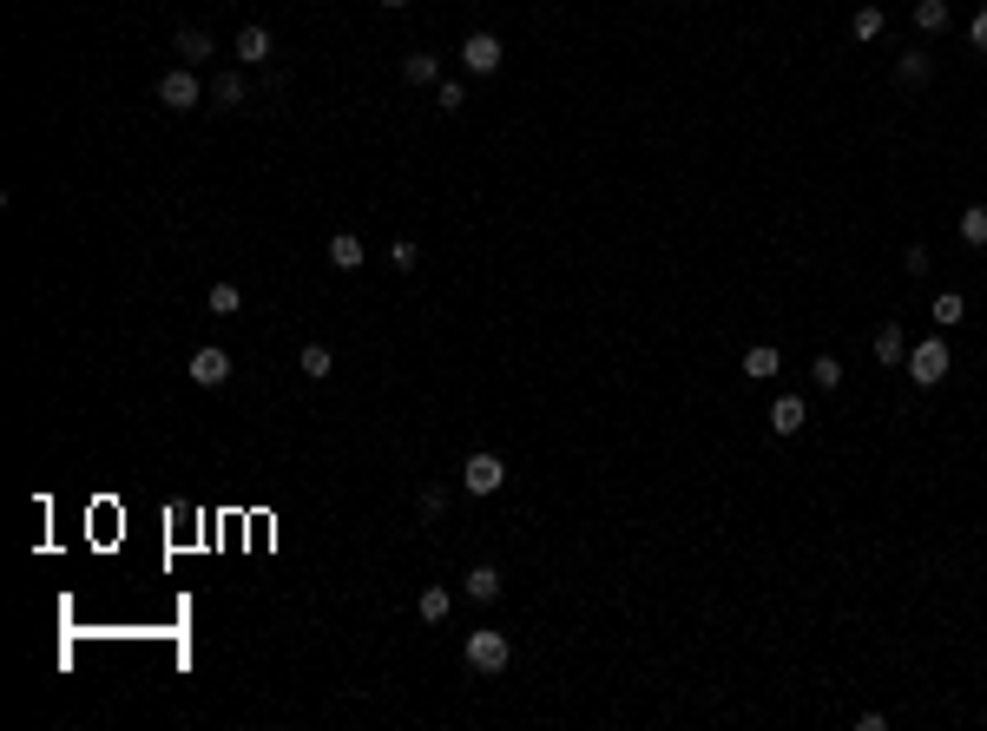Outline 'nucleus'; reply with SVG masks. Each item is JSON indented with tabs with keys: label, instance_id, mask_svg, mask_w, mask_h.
<instances>
[{
	"label": "nucleus",
	"instance_id": "f257e3e1",
	"mask_svg": "<svg viewBox=\"0 0 987 731\" xmlns=\"http://www.w3.org/2000/svg\"><path fill=\"white\" fill-rule=\"evenodd\" d=\"M948 369H955V356H948L941 336H928V343H915V350H909V382H915V389H935Z\"/></svg>",
	"mask_w": 987,
	"mask_h": 731
},
{
	"label": "nucleus",
	"instance_id": "f03ea898",
	"mask_svg": "<svg viewBox=\"0 0 987 731\" xmlns=\"http://www.w3.org/2000/svg\"><path fill=\"white\" fill-rule=\"evenodd\" d=\"M507 659H514V639H507L501 626H481V633H468V666H474V672H501Z\"/></svg>",
	"mask_w": 987,
	"mask_h": 731
},
{
	"label": "nucleus",
	"instance_id": "7ed1b4c3",
	"mask_svg": "<svg viewBox=\"0 0 987 731\" xmlns=\"http://www.w3.org/2000/svg\"><path fill=\"white\" fill-rule=\"evenodd\" d=\"M204 99V80H198V66H172L165 80H158V106L165 112H191Z\"/></svg>",
	"mask_w": 987,
	"mask_h": 731
},
{
	"label": "nucleus",
	"instance_id": "20e7f679",
	"mask_svg": "<svg viewBox=\"0 0 987 731\" xmlns=\"http://www.w3.org/2000/svg\"><path fill=\"white\" fill-rule=\"evenodd\" d=\"M501 481H507V461L501 455H487V448H481V455L461 461V488H468V494H501Z\"/></svg>",
	"mask_w": 987,
	"mask_h": 731
},
{
	"label": "nucleus",
	"instance_id": "39448f33",
	"mask_svg": "<svg viewBox=\"0 0 987 731\" xmlns=\"http://www.w3.org/2000/svg\"><path fill=\"white\" fill-rule=\"evenodd\" d=\"M185 376L198 382V389H224V382H231V356H224L218 343H204V350H191Z\"/></svg>",
	"mask_w": 987,
	"mask_h": 731
},
{
	"label": "nucleus",
	"instance_id": "423d86ee",
	"mask_svg": "<svg viewBox=\"0 0 987 731\" xmlns=\"http://www.w3.org/2000/svg\"><path fill=\"white\" fill-rule=\"evenodd\" d=\"M501 60H507V47L501 40H494V33H468V40H461V66H468V73H501Z\"/></svg>",
	"mask_w": 987,
	"mask_h": 731
},
{
	"label": "nucleus",
	"instance_id": "0eeeda50",
	"mask_svg": "<svg viewBox=\"0 0 987 731\" xmlns=\"http://www.w3.org/2000/svg\"><path fill=\"white\" fill-rule=\"evenodd\" d=\"M461 593H468V600H481V606H494V600L507 593V573H501V567H487V560H481V567H468V580H461Z\"/></svg>",
	"mask_w": 987,
	"mask_h": 731
},
{
	"label": "nucleus",
	"instance_id": "6e6552de",
	"mask_svg": "<svg viewBox=\"0 0 987 731\" xmlns=\"http://www.w3.org/2000/svg\"><path fill=\"white\" fill-rule=\"evenodd\" d=\"M237 66H264L270 60V27H257V20H244V27H237Z\"/></svg>",
	"mask_w": 987,
	"mask_h": 731
},
{
	"label": "nucleus",
	"instance_id": "1a4fd4ad",
	"mask_svg": "<svg viewBox=\"0 0 987 731\" xmlns=\"http://www.w3.org/2000/svg\"><path fill=\"white\" fill-rule=\"evenodd\" d=\"M928 80H935V60H928V53H902V60H895V86H902V93H922Z\"/></svg>",
	"mask_w": 987,
	"mask_h": 731
},
{
	"label": "nucleus",
	"instance_id": "9d476101",
	"mask_svg": "<svg viewBox=\"0 0 987 731\" xmlns=\"http://www.w3.org/2000/svg\"><path fill=\"white\" fill-rule=\"evenodd\" d=\"M803 422H810V409H803V396H777V402H770V429H777V435H797Z\"/></svg>",
	"mask_w": 987,
	"mask_h": 731
},
{
	"label": "nucleus",
	"instance_id": "9b49d317",
	"mask_svg": "<svg viewBox=\"0 0 987 731\" xmlns=\"http://www.w3.org/2000/svg\"><path fill=\"white\" fill-rule=\"evenodd\" d=\"M244 99H251V86H244V73H218V80H211V106H218V112H237Z\"/></svg>",
	"mask_w": 987,
	"mask_h": 731
},
{
	"label": "nucleus",
	"instance_id": "f8f14e48",
	"mask_svg": "<svg viewBox=\"0 0 987 731\" xmlns=\"http://www.w3.org/2000/svg\"><path fill=\"white\" fill-rule=\"evenodd\" d=\"M777 369H784V350H770V343L744 350V376H751V382H777Z\"/></svg>",
	"mask_w": 987,
	"mask_h": 731
},
{
	"label": "nucleus",
	"instance_id": "ddd939ff",
	"mask_svg": "<svg viewBox=\"0 0 987 731\" xmlns=\"http://www.w3.org/2000/svg\"><path fill=\"white\" fill-rule=\"evenodd\" d=\"M329 271H362V238L356 231H336V238H329Z\"/></svg>",
	"mask_w": 987,
	"mask_h": 731
},
{
	"label": "nucleus",
	"instance_id": "4468645a",
	"mask_svg": "<svg viewBox=\"0 0 987 731\" xmlns=\"http://www.w3.org/2000/svg\"><path fill=\"white\" fill-rule=\"evenodd\" d=\"M297 369L310 382H323V376H336V350H329V343H303V356H297Z\"/></svg>",
	"mask_w": 987,
	"mask_h": 731
},
{
	"label": "nucleus",
	"instance_id": "2eb2a0df",
	"mask_svg": "<svg viewBox=\"0 0 987 731\" xmlns=\"http://www.w3.org/2000/svg\"><path fill=\"white\" fill-rule=\"evenodd\" d=\"M402 80L408 86H441V60H435V53H408V60H402Z\"/></svg>",
	"mask_w": 987,
	"mask_h": 731
},
{
	"label": "nucleus",
	"instance_id": "dca6fc26",
	"mask_svg": "<svg viewBox=\"0 0 987 731\" xmlns=\"http://www.w3.org/2000/svg\"><path fill=\"white\" fill-rule=\"evenodd\" d=\"M876 363H909V336L895 330V323H882V330H876Z\"/></svg>",
	"mask_w": 987,
	"mask_h": 731
},
{
	"label": "nucleus",
	"instance_id": "f3484780",
	"mask_svg": "<svg viewBox=\"0 0 987 731\" xmlns=\"http://www.w3.org/2000/svg\"><path fill=\"white\" fill-rule=\"evenodd\" d=\"M178 60H185V66H204V60H211V33H204V27H185V33H178Z\"/></svg>",
	"mask_w": 987,
	"mask_h": 731
},
{
	"label": "nucleus",
	"instance_id": "a211bd4d",
	"mask_svg": "<svg viewBox=\"0 0 987 731\" xmlns=\"http://www.w3.org/2000/svg\"><path fill=\"white\" fill-rule=\"evenodd\" d=\"M448 606H455V593H448V587H422V600H415V613H422L428 626H441V620H448Z\"/></svg>",
	"mask_w": 987,
	"mask_h": 731
},
{
	"label": "nucleus",
	"instance_id": "6ab92c4d",
	"mask_svg": "<svg viewBox=\"0 0 987 731\" xmlns=\"http://www.w3.org/2000/svg\"><path fill=\"white\" fill-rule=\"evenodd\" d=\"M961 244H968V251H987V205L961 211Z\"/></svg>",
	"mask_w": 987,
	"mask_h": 731
},
{
	"label": "nucleus",
	"instance_id": "aec40b11",
	"mask_svg": "<svg viewBox=\"0 0 987 731\" xmlns=\"http://www.w3.org/2000/svg\"><path fill=\"white\" fill-rule=\"evenodd\" d=\"M961 317H968V297H961V290H941L935 297V330H955Z\"/></svg>",
	"mask_w": 987,
	"mask_h": 731
},
{
	"label": "nucleus",
	"instance_id": "412c9836",
	"mask_svg": "<svg viewBox=\"0 0 987 731\" xmlns=\"http://www.w3.org/2000/svg\"><path fill=\"white\" fill-rule=\"evenodd\" d=\"M882 27H889V14H882V7H856V20H849V33H856V40H882Z\"/></svg>",
	"mask_w": 987,
	"mask_h": 731
},
{
	"label": "nucleus",
	"instance_id": "4be33fe9",
	"mask_svg": "<svg viewBox=\"0 0 987 731\" xmlns=\"http://www.w3.org/2000/svg\"><path fill=\"white\" fill-rule=\"evenodd\" d=\"M204 303H211V317H237V310H244V290H237V284H211V297H204Z\"/></svg>",
	"mask_w": 987,
	"mask_h": 731
},
{
	"label": "nucleus",
	"instance_id": "5701e85b",
	"mask_svg": "<svg viewBox=\"0 0 987 731\" xmlns=\"http://www.w3.org/2000/svg\"><path fill=\"white\" fill-rule=\"evenodd\" d=\"M915 27L941 33V27H948V0H915Z\"/></svg>",
	"mask_w": 987,
	"mask_h": 731
},
{
	"label": "nucleus",
	"instance_id": "b1692460",
	"mask_svg": "<svg viewBox=\"0 0 987 731\" xmlns=\"http://www.w3.org/2000/svg\"><path fill=\"white\" fill-rule=\"evenodd\" d=\"M810 382H816V389H843V363H836V356L823 350V356L810 363Z\"/></svg>",
	"mask_w": 987,
	"mask_h": 731
},
{
	"label": "nucleus",
	"instance_id": "393cba45",
	"mask_svg": "<svg viewBox=\"0 0 987 731\" xmlns=\"http://www.w3.org/2000/svg\"><path fill=\"white\" fill-rule=\"evenodd\" d=\"M441 514H448V488L428 481V488H422V521H441Z\"/></svg>",
	"mask_w": 987,
	"mask_h": 731
},
{
	"label": "nucleus",
	"instance_id": "a878e982",
	"mask_svg": "<svg viewBox=\"0 0 987 731\" xmlns=\"http://www.w3.org/2000/svg\"><path fill=\"white\" fill-rule=\"evenodd\" d=\"M435 106H441V112H461V106H468V93H461V80H441V86H435Z\"/></svg>",
	"mask_w": 987,
	"mask_h": 731
},
{
	"label": "nucleus",
	"instance_id": "bb28decb",
	"mask_svg": "<svg viewBox=\"0 0 987 731\" xmlns=\"http://www.w3.org/2000/svg\"><path fill=\"white\" fill-rule=\"evenodd\" d=\"M389 264H395V271H415V264H422V251H415L408 238H395V244H389Z\"/></svg>",
	"mask_w": 987,
	"mask_h": 731
},
{
	"label": "nucleus",
	"instance_id": "cd10ccee",
	"mask_svg": "<svg viewBox=\"0 0 987 731\" xmlns=\"http://www.w3.org/2000/svg\"><path fill=\"white\" fill-rule=\"evenodd\" d=\"M902 271H909V277H928V244H909V251H902Z\"/></svg>",
	"mask_w": 987,
	"mask_h": 731
},
{
	"label": "nucleus",
	"instance_id": "c85d7f7f",
	"mask_svg": "<svg viewBox=\"0 0 987 731\" xmlns=\"http://www.w3.org/2000/svg\"><path fill=\"white\" fill-rule=\"evenodd\" d=\"M968 40H974V47H981V53H987V7H981V14H974V20H968Z\"/></svg>",
	"mask_w": 987,
	"mask_h": 731
},
{
	"label": "nucleus",
	"instance_id": "c756f323",
	"mask_svg": "<svg viewBox=\"0 0 987 731\" xmlns=\"http://www.w3.org/2000/svg\"><path fill=\"white\" fill-rule=\"evenodd\" d=\"M382 7H395V14H402V7H408V0H382Z\"/></svg>",
	"mask_w": 987,
	"mask_h": 731
}]
</instances>
